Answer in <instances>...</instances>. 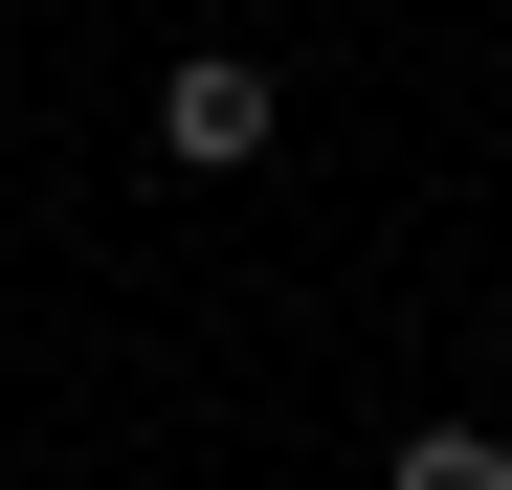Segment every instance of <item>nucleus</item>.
Here are the masks:
<instances>
[{
	"label": "nucleus",
	"instance_id": "obj_1",
	"mask_svg": "<svg viewBox=\"0 0 512 490\" xmlns=\"http://www.w3.org/2000/svg\"><path fill=\"white\" fill-rule=\"evenodd\" d=\"M156 156H179V179H245V156H268V67H245V45L156 67Z\"/></svg>",
	"mask_w": 512,
	"mask_h": 490
},
{
	"label": "nucleus",
	"instance_id": "obj_2",
	"mask_svg": "<svg viewBox=\"0 0 512 490\" xmlns=\"http://www.w3.org/2000/svg\"><path fill=\"white\" fill-rule=\"evenodd\" d=\"M401 490H512V446H490V424H423V446H401Z\"/></svg>",
	"mask_w": 512,
	"mask_h": 490
}]
</instances>
